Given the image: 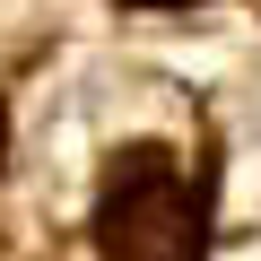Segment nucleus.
Segmentation results:
<instances>
[{
    "mask_svg": "<svg viewBox=\"0 0 261 261\" xmlns=\"http://www.w3.org/2000/svg\"><path fill=\"white\" fill-rule=\"evenodd\" d=\"M200 244H209V209L174 174L166 148L113 157V174L96 192V252L105 261H200Z\"/></svg>",
    "mask_w": 261,
    "mask_h": 261,
    "instance_id": "obj_1",
    "label": "nucleus"
},
{
    "mask_svg": "<svg viewBox=\"0 0 261 261\" xmlns=\"http://www.w3.org/2000/svg\"><path fill=\"white\" fill-rule=\"evenodd\" d=\"M130 9H174V0H130Z\"/></svg>",
    "mask_w": 261,
    "mask_h": 261,
    "instance_id": "obj_2",
    "label": "nucleus"
},
{
    "mask_svg": "<svg viewBox=\"0 0 261 261\" xmlns=\"http://www.w3.org/2000/svg\"><path fill=\"white\" fill-rule=\"evenodd\" d=\"M0 157H9V113H0Z\"/></svg>",
    "mask_w": 261,
    "mask_h": 261,
    "instance_id": "obj_3",
    "label": "nucleus"
}]
</instances>
